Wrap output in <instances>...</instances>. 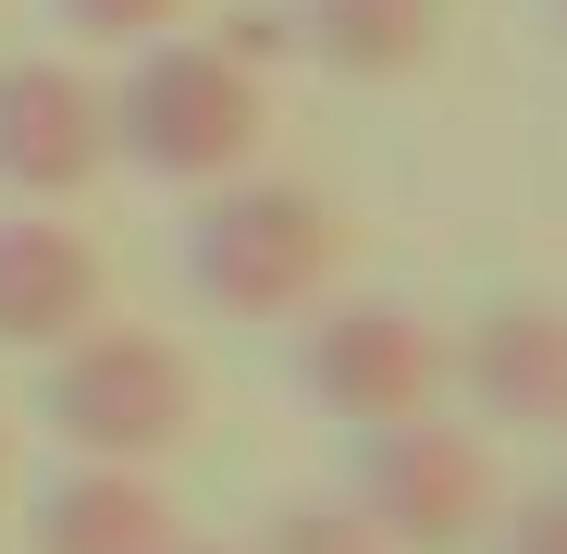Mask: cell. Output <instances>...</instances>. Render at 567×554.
Instances as JSON below:
<instances>
[{"label":"cell","mask_w":567,"mask_h":554,"mask_svg":"<svg viewBox=\"0 0 567 554\" xmlns=\"http://www.w3.org/2000/svg\"><path fill=\"white\" fill-rule=\"evenodd\" d=\"M185 505L161 493V469H100L62 456V481L25 493V554H173Z\"/></svg>","instance_id":"ba28073f"},{"label":"cell","mask_w":567,"mask_h":554,"mask_svg":"<svg viewBox=\"0 0 567 554\" xmlns=\"http://www.w3.org/2000/svg\"><path fill=\"white\" fill-rule=\"evenodd\" d=\"M259 554H383V542H370V518L333 493V505H284V518H259Z\"/></svg>","instance_id":"7c38bea8"},{"label":"cell","mask_w":567,"mask_h":554,"mask_svg":"<svg viewBox=\"0 0 567 554\" xmlns=\"http://www.w3.org/2000/svg\"><path fill=\"white\" fill-rule=\"evenodd\" d=\"M494 554H567V481L506 493V505H494Z\"/></svg>","instance_id":"5bb4252c"},{"label":"cell","mask_w":567,"mask_h":554,"mask_svg":"<svg viewBox=\"0 0 567 554\" xmlns=\"http://www.w3.org/2000/svg\"><path fill=\"white\" fill-rule=\"evenodd\" d=\"M210 50L247 62V74H284V62H297V13H284V0H235V13L210 25Z\"/></svg>","instance_id":"4fadbf2b"},{"label":"cell","mask_w":567,"mask_h":554,"mask_svg":"<svg viewBox=\"0 0 567 554\" xmlns=\"http://www.w3.org/2000/svg\"><path fill=\"white\" fill-rule=\"evenodd\" d=\"M38 419L62 431V456H100V469H161L198 431V369L173 333L148 321H86L38 357Z\"/></svg>","instance_id":"3957f363"},{"label":"cell","mask_w":567,"mask_h":554,"mask_svg":"<svg viewBox=\"0 0 567 554\" xmlns=\"http://www.w3.org/2000/svg\"><path fill=\"white\" fill-rule=\"evenodd\" d=\"M444 383H468L494 431H567V309L555 296H506L468 333H444Z\"/></svg>","instance_id":"52a82bcc"},{"label":"cell","mask_w":567,"mask_h":554,"mask_svg":"<svg viewBox=\"0 0 567 554\" xmlns=\"http://www.w3.org/2000/svg\"><path fill=\"white\" fill-rule=\"evenodd\" d=\"M284 13H297V62L346 86H395L444 50V0H284Z\"/></svg>","instance_id":"30bf717a"},{"label":"cell","mask_w":567,"mask_h":554,"mask_svg":"<svg viewBox=\"0 0 567 554\" xmlns=\"http://www.w3.org/2000/svg\"><path fill=\"white\" fill-rule=\"evenodd\" d=\"M346 505L370 518V542L383 554H468V542H494V443L468 431V419H383V431H358L346 456Z\"/></svg>","instance_id":"277c9868"},{"label":"cell","mask_w":567,"mask_h":554,"mask_svg":"<svg viewBox=\"0 0 567 554\" xmlns=\"http://www.w3.org/2000/svg\"><path fill=\"white\" fill-rule=\"evenodd\" d=\"M297 395L333 431L420 419V407H444V333L395 296H321L309 333H297Z\"/></svg>","instance_id":"5b68a950"},{"label":"cell","mask_w":567,"mask_h":554,"mask_svg":"<svg viewBox=\"0 0 567 554\" xmlns=\"http://www.w3.org/2000/svg\"><path fill=\"white\" fill-rule=\"evenodd\" d=\"M259 136H271L259 74L223 62L210 38H148V50H124V86H112V160H124V173L198 198V185L259 173Z\"/></svg>","instance_id":"7a4b0ae2"},{"label":"cell","mask_w":567,"mask_h":554,"mask_svg":"<svg viewBox=\"0 0 567 554\" xmlns=\"http://www.w3.org/2000/svg\"><path fill=\"white\" fill-rule=\"evenodd\" d=\"M100 247H86L62 210H0V345L13 357H50L62 333L100 321Z\"/></svg>","instance_id":"9c48e42d"},{"label":"cell","mask_w":567,"mask_h":554,"mask_svg":"<svg viewBox=\"0 0 567 554\" xmlns=\"http://www.w3.org/2000/svg\"><path fill=\"white\" fill-rule=\"evenodd\" d=\"M173 554H235V542H198V530H185V542H173Z\"/></svg>","instance_id":"9a60e30c"},{"label":"cell","mask_w":567,"mask_h":554,"mask_svg":"<svg viewBox=\"0 0 567 554\" xmlns=\"http://www.w3.org/2000/svg\"><path fill=\"white\" fill-rule=\"evenodd\" d=\"M0 481H13V431H0Z\"/></svg>","instance_id":"2e32d148"},{"label":"cell","mask_w":567,"mask_h":554,"mask_svg":"<svg viewBox=\"0 0 567 554\" xmlns=\"http://www.w3.org/2000/svg\"><path fill=\"white\" fill-rule=\"evenodd\" d=\"M555 25H567V0H555Z\"/></svg>","instance_id":"e0dca14e"},{"label":"cell","mask_w":567,"mask_h":554,"mask_svg":"<svg viewBox=\"0 0 567 554\" xmlns=\"http://www.w3.org/2000/svg\"><path fill=\"white\" fill-rule=\"evenodd\" d=\"M346 271V222L333 198L284 173H235V185H198V210H185V296L210 321H309Z\"/></svg>","instance_id":"6da1fadb"},{"label":"cell","mask_w":567,"mask_h":554,"mask_svg":"<svg viewBox=\"0 0 567 554\" xmlns=\"http://www.w3.org/2000/svg\"><path fill=\"white\" fill-rule=\"evenodd\" d=\"M112 173V86H86L74 62L25 50L0 62V198L25 210H62Z\"/></svg>","instance_id":"8992f818"},{"label":"cell","mask_w":567,"mask_h":554,"mask_svg":"<svg viewBox=\"0 0 567 554\" xmlns=\"http://www.w3.org/2000/svg\"><path fill=\"white\" fill-rule=\"evenodd\" d=\"M50 25L74 50H148V38L185 25V0H50Z\"/></svg>","instance_id":"8fae6325"}]
</instances>
